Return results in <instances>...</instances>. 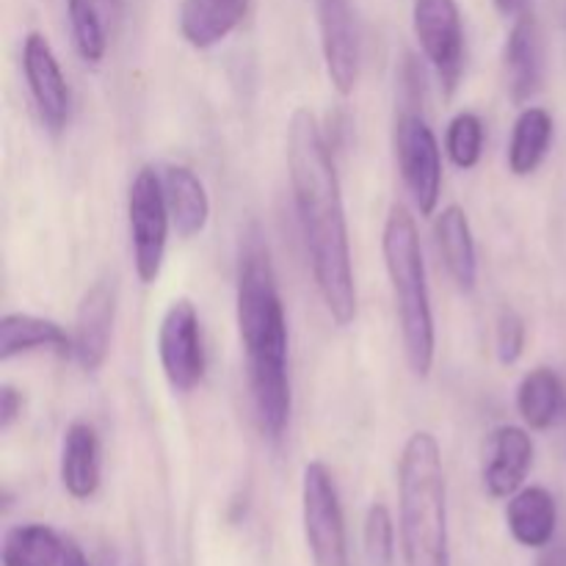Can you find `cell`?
Returning <instances> with one entry per match:
<instances>
[{"instance_id":"22","label":"cell","mask_w":566,"mask_h":566,"mask_svg":"<svg viewBox=\"0 0 566 566\" xmlns=\"http://www.w3.org/2000/svg\"><path fill=\"white\" fill-rule=\"evenodd\" d=\"M553 142V116L551 111L531 105L517 116L509 142V169L517 177L534 175L545 160Z\"/></svg>"},{"instance_id":"7","label":"cell","mask_w":566,"mask_h":566,"mask_svg":"<svg viewBox=\"0 0 566 566\" xmlns=\"http://www.w3.org/2000/svg\"><path fill=\"white\" fill-rule=\"evenodd\" d=\"M396 160L420 213H434L442 193V153L434 130L418 111H403L398 116Z\"/></svg>"},{"instance_id":"10","label":"cell","mask_w":566,"mask_h":566,"mask_svg":"<svg viewBox=\"0 0 566 566\" xmlns=\"http://www.w3.org/2000/svg\"><path fill=\"white\" fill-rule=\"evenodd\" d=\"M318 31L332 86L348 97L357 88L363 64V42L352 0H318Z\"/></svg>"},{"instance_id":"28","label":"cell","mask_w":566,"mask_h":566,"mask_svg":"<svg viewBox=\"0 0 566 566\" xmlns=\"http://www.w3.org/2000/svg\"><path fill=\"white\" fill-rule=\"evenodd\" d=\"M22 415V396L11 385L0 387V431H9Z\"/></svg>"},{"instance_id":"14","label":"cell","mask_w":566,"mask_h":566,"mask_svg":"<svg viewBox=\"0 0 566 566\" xmlns=\"http://www.w3.org/2000/svg\"><path fill=\"white\" fill-rule=\"evenodd\" d=\"M545 83V33L531 11L514 20L506 39V88L517 105L528 103Z\"/></svg>"},{"instance_id":"15","label":"cell","mask_w":566,"mask_h":566,"mask_svg":"<svg viewBox=\"0 0 566 566\" xmlns=\"http://www.w3.org/2000/svg\"><path fill=\"white\" fill-rule=\"evenodd\" d=\"M434 241L448 274L462 293H473L479 282V252L473 227L459 205H448L434 219Z\"/></svg>"},{"instance_id":"17","label":"cell","mask_w":566,"mask_h":566,"mask_svg":"<svg viewBox=\"0 0 566 566\" xmlns=\"http://www.w3.org/2000/svg\"><path fill=\"white\" fill-rule=\"evenodd\" d=\"M252 0H182L180 33L191 48L210 50L243 22Z\"/></svg>"},{"instance_id":"31","label":"cell","mask_w":566,"mask_h":566,"mask_svg":"<svg viewBox=\"0 0 566 566\" xmlns=\"http://www.w3.org/2000/svg\"><path fill=\"white\" fill-rule=\"evenodd\" d=\"M61 566H92V562L86 558V553L75 545V542H66L64 547V558H61Z\"/></svg>"},{"instance_id":"2","label":"cell","mask_w":566,"mask_h":566,"mask_svg":"<svg viewBox=\"0 0 566 566\" xmlns=\"http://www.w3.org/2000/svg\"><path fill=\"white\" fill-rule=\"evenodd\" d=\"M235 315L247 354L254 420L269 440H282L291 423V337L269 247L258 232L247 238L238 263Z\"/></svg>"},{"instance_id":"25","label":"cell","mask_w":566,"mask_h":566,"mask_svg":"<svg viewBox=\"0 0 566 566\" xmlns=\"http://www.w3.org/2000/svg\"><path fill=\"white\" fill-rule=\"evenodd\" d=\"M446 149L459 169H475L484 153V122L470 111L453 116L446 133Z\"/></svg>"},{"instance_id":"29","label":"cell","mask_w":566,"mask_h":566,"mask_svg":"<svg viewBox=\"0 0 566 566\" xmlns=\"http://www.w3.org/2000/svg\"><path fill=\"white\" fill-rule=\"evenodd\" d=\"M536 566H566V542H558V545L553 547L547 545Z\"/></svg>"},{"instance_id":"3","label":"cell","mask_w":566,"mask_h":566,"mask_svg":"<svg viewBox=\"0 0 566 566\" xmlns=\"http://www.w3.org/2000/svg\"><path fill=\"white\" fill-rule=\"evenodd\" d=\"M398 525L403 566H451L446 468L431 431H415L401 451Z\"/></svg>"},{"instance_id":"26","label":"cell","mask_w":566,"mask_h":566,"mask_svg":"<svg viewBox=\"0 0 566 566\" xmlns=\"http://www.w3.org/2000/svg\"><path fill=\"white\" fill-rule=\"evenodd\" d=\"M363 542L370 566H392V558H396V525H392V514L385 503H374L365 514Z\"/></svg>"},{"instance_id":"19","label":"cell","mask_w":566,"mask_h":566,"mask_svg":"<svg viewBox=\"0 0 566 566\" xmlns=\"http://www.w3.org/2000/svg\"><path fill=\"white\" fill-rule=\"evenodd\" d=\"M50 352L55 357H72V335H66L55 321L28 313H9L0 321V359L22 357V354Z\"/></svg>"},{"instance_id":"1","label":"cell","mask_w":566,"mask_h":566,"mask_svg":"<svg viewBox=\"0 0 566 566\" xmlns=\"http://www.w3.org/2000/svg\"><path fill=\"white\" fill-rule=\"evenodd\" d=\"M287 171L315 287L332 321L348 326L357 318V285L346 208L332 149L310 108H296L287 122Z\"/></svg>"},{"instance_id":"16","label":"cell","mask_w":566,"mask_h":566,"mask_svg":"<svg viewBox=\"0 0 566 566\" xmlns=\"http://www.w3.org/2000/svg\"><path fill=\"white\" fill-rule=\"evenodd\" d=\"M99 437L97 429L86 420H75L66 426L64 442H61V484L66 495L75 501H88L99 490Z\"/></svg>"},{"instance_id":"18","label":"cell","mask_w":566,"mask_h":566,"mask_svg":"<svg viewBox=\"0 0 566 566\" xmlns=\"http://www.w3.org/2000/svg\"><path fill=\"white\" fill-rule=\"evenodd\" d=\"M506 525L514 542L523 547H547L558 528V503L545 486H523L509 497Z\"/></svg>"},{"instance_id":"12","label":"cell","mask_w":566,"mask_h":566,"mask_svg":"<svg viewBox=\"0 0 566 566\" xmlns=\"http://www.w3.org/2000/svg\"><path fill=\"white\" fill-rule=\"evenodd\" d=\"M116 321V287L114 282L99 280L83 293L75 313V332H72V346L86 374H94L105 365L111 352V337H114Z\"/></svg>"},{"instance_id":"4","label":"cell","mask_w":566,"mask_h":566,"mask_svg":"<svg viewBox=\"0 0 566 566\" xmlns=\"http://www.w3.org/2000/svg\"><path fill=\"white\" fill-rule=\"evenodd\" d=\"M387 276H390L392 298H396L398 326H401L407 365L418 379H426L434 368L437 332L431 313L429 280H426L423 247H420L418 224L403 205H392L381 238Z\"/></svg>"},{"instance_id":"9","label":"cell","mask_w":566,"mask_h":566,"mask_svg":"<svg viewBox=\"0 0 566 566\" xmlns=\"http://www.w3.org/2000/svg\"><path fill=\"white\" fill-rule=\"evenodd\" d=\"M158 357L175 392H191L205 376V346L199 315L188 298H177L160 318Z\"/></svg>"},{"instance_id":"13","label":"cell","mask_w":566,"mask_h":566,"mask_svg":"<svg viewBox=\"0 0 566 566\" xmlns=\"http://www.w3.org/2000/svg\"><path fill=\"white\" fill-rule=\"evenodd\" d=\"M534 464V440L520 426H501L486 437L484 490L503 501L523 490Z\"/></svg>"},{"instance_id":"20","label":"cell","mask_w":566,"mask_h":566,"mask_svg":"<svg viewBox=\"0 0 566 566\" xmlns=\"http://www.w3.org/2000/svg\"><path fill=\"white\" fill-rule=\"evenodd\" d=\"M160 177H164L166 205H169L177 235L186 238V241L199 235L210 219V199L205 191V182L188 166H166Z\"/></svg>"},{"instance_id":"6","label":"cell","mask_w":566,"mask_h":566,"mask_svg":"<svg viewBox=\"0 0 566 566\" xmlns=\"http://www.w3.org/2000/svg\"><path fill=\"white\" fill-rule=\"evenodd\" d=\"M302 523L315 566H348V536L332 470L310 462L302 475Z\"/></svg>"},{"instance_id":"21","label":"cell","mask_w":566,"mask_h":566,"mask_svg":"<svg viewBox=\"0 0 566 566\" xmlns=\"http://www.w3.org/2000/svg\"><path fill=\"white\" fill-rule=\"evenodd\" d=\"M517 412L534 431L566 423V387L562 376L553 368H534L525 374L517 387Z\"/></svg>"},{"instance_id":"5","label":"cell","mask_w":566,"mask_h":566,"mask_svg":"<svg viewBox=\"0 0 566 566\" xmlns=\"http://www.w3.org/2000/svg\"><path fill=\"white\" fill-rule=\"evenodd\" d=\"M127 221H130L133 265L144 285H153L160 276L169 243V205H166L164 177L153 166L138 169L127 193Z\"/></svg>"},{"instance_id":"30","label":"cell","mask_w":566,"mask_h":566,"mask_svg":"<svg viewBox=\"0 0 566 566\" xmlns=\"http://www.w3.org/2000/svg\"><path fill=\"white\" fill-rule=\"evenodd\" d=\"M531 6V0H495V9L501 11L503 17H514L517 20L520 14H525Z\"/></svg>"},{"instance_id":"23","label":"cell","mask_w":566,"mask_h":566,"mask_svg":"<svg viewBox=\"0 0 566 566\" xmlns=\"http://www.w3.org/2000/svg\"><path fill=\"white\" fill-rule=\"evenodd\" d=\"M66 542L50 525L22 523L6 531L0 562L3 566H61Z\"/></svg>"},{"instance_id":"24","label":"cell","mask_w":566,"mask_h":566,"mask_svg":"<svg viewBox=\"0 0 566 566\" xmlns=\"http://www.w3.org/2000/svg\"><path fill=\"white\" fill-rule=\"evenodd\" d=\"M66 14H70L77 55L88 64H99L108 53V33L97 0H66Z\"/></svg>"},{"instance_id":"8","label":"cell","mask_w":566,"mask_h":566,"mask_svg":"<svg viewBox=\"0 0 566 566\" xmlns=\"http://www.w3.org/2000/svg\"><path fill=\"white\" fill-rule=\"evenodd\" d=\"M412 28L426 61L434 66L448 94L464 72V25L457 0H415Z\"/></svg>"},{"instance_id":"27","label":"cell","mask_w":566,"mask_h":566,"mask_svg":"<svg viewBox=\"0 0 566 566\" xmlns=\"http://www.w3.org/2000/svg\"><path fill=\"white\" fill-rule=\"evenodd\" d=\"M495 352L501 365L520 363L525 352V321L514 307H503L495 321Z\"/></svg>"},{"instance_id":"11","label":"cell","mask_w":566,"mask_h":566,"mask_svg":"<svg viewBox=\"0 0 566 566\" xmlns=\"http://www.w3.org/2000/svg\"><path fill=\"white\" fill-rule=\"evenodd\" d=\"M22 70L36 103L39 119L50 133H61L70 122V86L48 36L31 31L22 42Z\"/></svg>"}]
</instances>
